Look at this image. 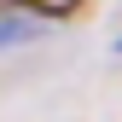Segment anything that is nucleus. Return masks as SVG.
Here are the masks:
<instances>
[{
	"instance_id": "nucleus-1",
	"label": "nucleus",
	"mask_w": 122,
	"mask_h": 122,
	"mask_svg": "<svg viewBox=\"0 0 122 122\" xmlns=\"http://www.w3.org/2000/svg\"><path fill=\"white\" fill-rule=\"evenodd\" d=\"M41 6H47V12H64V6H70V0H41Z\"/></svg>"
},
{
	"instance_id": "nucleus-2",
	"label": "nucleus",
	"mask_w": 122,
	"mask_h": 122,
	"mask_svg": "<svg viewBox=\"0 0 122 122\" xmlns=\"http://www.w3.org/2000/svg\"><path fill=\"white\" fill-rule=\"evenodd\" d=\"M116 47H122V41H116Z\"/></svg>"
}]
</instances>
